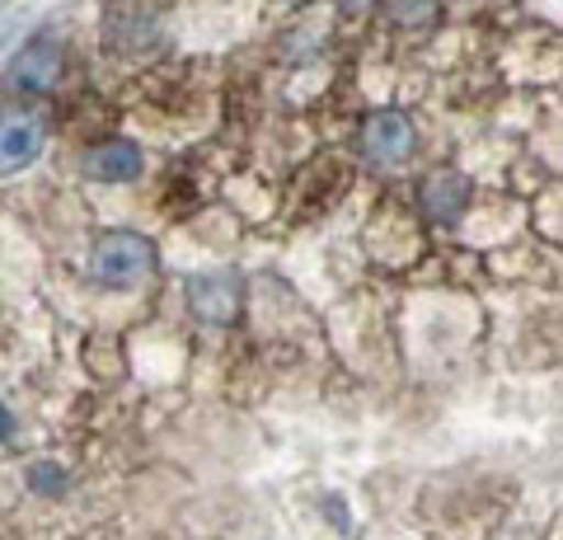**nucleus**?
<instances>
[{
  "label": "nucleus",
  "instance_id": "20e7f679",
  "mask_svg": "<svg viewBox=\"0 0 563 540\" xmlns=\"http://www.w3.org/2000/svg\"><path fill=\"white\" fill-rule=\"evenodd\" d=\"M413 151V123L399 109H380L362 128V155L372 165H399Z\"/></svg>",
  "mask_w": 563,
  "mask_h": 540
},
{
  "label": "nucleus",
  "instance_id": "1a4fd4ad",
  "mask_svg": "<svg viewBox=\"0 0 563 540\" xmlns=\"http://www.w3.org/2000/svg\"><path fill=\"white\" fill-rule=\"evenodd\" d=\"M29 484H33V489H43V494H57L62 484H66V475H62L57 465H33L29 470Z\"/></svg>",
  "mask_w": 563,
  "mask_h": 540
},
{
  "label": "nucleus",
  "instance_id": "f03ea898",
  "mask_svg": "<svg viewBox=\"0 0 563 540\" xmlns=\"http://www.w3.org/2000/svg\"><path fill=\"white\" fill-rule=\"evenodd\" d=\"M188 310L202 324H235L244 310V283L235 273H192L188 277Z\"/></svg>",
  "mask_w": 563,
  "mask_h": 540
},
{
  "label": "nucleus",
  "instance_id": "9d476101",
  "mask_svg": "<svg viewBox=\"0 0 563 540\" xmlns=\"http://www.w3.org/2000/svg\"><path fill=\"white\" fill-rule=\"evenodd\" d=\"M339 5H343V10H366L372 0H339Z\"/></svg>",
  "mask_w": 563,
  "mask_h": 540
},
{
  "label": "nucleus",
  "instance_id": "6e6552de",
  "mask_svg": "<svg viewBox=\"0 0 563 540\" xmlns=\"http://www.w3.org/2000/svg\"><path fill=\"white\" fill-rule=\"evenodd\" d=\"M437 10H442V0H385V14H390V24H399V29L432 24Z\"/></svg>",
  "mask_w": 563,
  "mask_h": 540
},
{
  "label": "nucleus",
  "instance_id": "9b49d317",
  "mask_svg": "<svg viewBox=\"0 0 563 540\" xmlns=\"http://www.w3.org/2000/svg\"><path fill=\"white\" fill-rule=\"evenodd\" d=\"M0 438H10V414L0 409Z\"/></svg>",
  "mask_w": 563,
  "mask_h": 540
},
{
  "label": "nucleus",
  "instance_id": "f257e3e1",
  "mask_svg": "<svg viewBox=\"0 0 563 540\" xmlns=\"http://www.w3.org/2000/svg\"><path fill=\"white\" fill-rule=\"evenodd\" d=\"M90 273L103 287H136L155 273V245L136 231H109V235L95 240Z\"/></svg>",
  "mask_w": 563,
  "mask_h": 540
},
{
  "label": "nucleus",
  "instance_id": "0eeeda50",
  "mask_svg": "<svg viewBox=\"0 0 563 540\" xmlns=\"http://www.w3.org/2000/svg\"><path fill=\"white\" fill-rule=\"evenodd\" d=\"M141 165L146 161H141V146H132V142H99L85 155V174L99 184H132Z\"/></svg>",
  "mask_w": 563,
  "mask_h": 540
},
{
  "label": "nucleus",
  "instance_id": "423d86ee",
  "mask_svg": "<svg viewBox=\"0 0 563 540\" xmlns=\"http://www.w3.org/2000/svg\"><path fill=\"white\" fill-rule=\"evenodd\" d=\"M470 202V179L461 169H437L422 179V212H428L437 225H455Z\"/></svg>",
  "mask_w": 563,
  "mask_h": 540
},
{
  "label": "nucleus",
  "instance_id": "39448f33",
  "mask_svg": "<svg viewBox=\"0 0 563 540\" xmlns=\"http://www.w3.org/2000/svg\"><path fill=\"white\" fill-rule=\"evenodd\" d=\"M5 80L14 85V90H33V95L52 90V85L62 80V47L52 43V38H38V43H29V47L20 52V57L10 62Z\"/></svg>",
  "mask_w": 563,
  "mask_h": 540
},
{
  "label": "nucleus",
  "instance_id": "7ed1b4c3",
  "mask_svg": "<svg viewBox=\"0 0 563 540\" xmlns=\"http://www.w3.org/2000/svg\"><path fill=\"white\" fill-rule=\"evenodd\" d=\"M47 142V118L38 109H0V174L38 161Z\"/></svg>",
  "mask_w": 563,
  "mask_h": 540
},
{
  "label": "nucleus",
  "instance_id": "f8f14e48",
  "mask_svg": "<svg viewBox=\"0 0 563 540\" xmlns=\"http://www.w3.org/2000/svg\"><path fill=\"white\" fill-rule=\"evenodd\" d=\"M282 5H306V0H282Z\"/></svg>",
  "mask_w": 563,
  "mask_h": 540
}]
</instances>
